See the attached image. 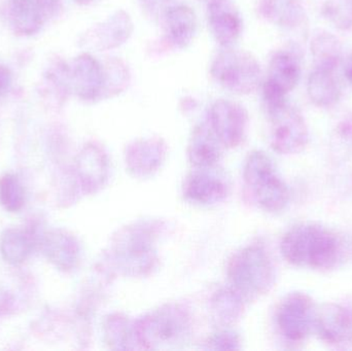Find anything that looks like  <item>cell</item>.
<instances>
[{
  "instance_id": "1",
  "label": "cell",
  "mask_w": 352,
  "mask_h": 351,
  "mask_svg": "<svg viewBox=\"0 0 352 351\" xmlns=\"http://www.w3.org/2000/svg\"><path fill=\"white\" fill-rule=\"evenodd\" d=\"M342 241L332 231L316 223L292 228L283 237L281 251L289 263L298 267L329 271L342 262Z\"/></svg>"
},
{
  "instance_id": "2",
  "label": "cell",
  "mask_w": 352,
  "mask_h": 351,
  "mask_svg": "<svg viewBox=\"0 0 352 351\" xmlns=\"http://www.w3.org/2000/svg\"><path fill=\"white\" fill-rule=\"evenodd\" d=\"M211 74L223 88L248 94L261 82V67L256 58L239 49H223L213 60Z\"/></svg>"
},
{
  "instance_id": "3",
  "label": "cell",
  "mask_w": 352,
  "mask_h": 351,
  "mask_svg": "<svg viewBox=\"0 0 352 351\" xmlns=\"http://www.w3.org/2000/svg\"><path fill=\"white\" fill-rule=\"evenodd\" d=\"M248 181L256 194L258 203L269 212L285 210L289 201L287 185L278 177L272 161L263 154L254 152L248 162Z\"/></svg>"
},
{
  "instance_id": "4",
  "label": "cell",
  "mask_w": 352,
  "mask_h": 351,
  "mask_svg": "<svg viewBox=\"0 0 352 351\" xmlns=\"http://www.w3.org/2000/svg\"><path fill=\"white\" fill-rule=\"evenodd\" d=\"M271 121V144L281 154L302 152L309 140L305 120L299 111L287 103L269 115Z\"/></svg>"
},
{
  "instance_id": "5",
  "label": "cell",
  "mask_w": 352,
  "mask_h": 351,
  "mask_svg": "<svg viewBox=\"0 0 352 351\" xmlns=\"http://www.w3.org/2000/svg\"><path fill=\"white\" fill-rule=\"evenodd\" d=\"M316 311L308 295L294 293L285 299L277 311V325L281 334L294 342L303 341L311 333Z\"/></svg>"
},
{
  "instance_id": "6",
  "label": "cell",
  "mask_w": 352,
  "mask_h": 351,
  "mask_svg": "<svg viewBox=\"0 0 352 351\" xmlns=\"http://www.w3.org/2000/svg\"><path fill=\"white\" fill-rule=\"evenodd\" d=\"M72 88L82 100L95 101L102 98L109 89L107 68L94 57L82 54L70 66Z\"/></svg>"
},
{
  "instance_id": "7",
  "label": "cell",
  "mask_w": 352,
  "mask_h": 351,
  "mask_svg": "<svg viewBox=\"0 0 352 351\" xmlns=\"http://www.w3.org/2000/svg\"><path fill=\"white\" fill-rule=\"evenodd\" d=\"M314 328L327 343L345 344L352 342V313L338 304H326L316 311Z\"/></svg>"
},
{
  "instance_id": "8",
  "label": "cell",
  "mask_w": 352,
  "mask_h": 351,
  "mask_svg": "<svg viewBox=\"0 0 352 351\" xmlns=\"http://www.w3.org/2000/svg\"><path fill=\"white\" fill-rule=\"evenodd\" d=\"M208 25L214 38L223 47L233 45L241 33V18L230 0H209Z\"/></svg>"
},
{
  "instance_id": "9",
  "label": "cell",
  "mask_w": 352,
  "mask_h": 351,
  "mask_svg": "<svg viewBox=\"0 0 352 351\" xmlns=\"http://www.w3.org/2000/svg\"><path fill=\"white\" fill-rule=\"evenodd\" d=\"M211 126L223 142L235 144L241 139L246 115L241 106L228 100H219L210 109Z\"/></svg>"
},
{
  "instance_id": "10",
  "label": "cell",
  "mask_w": 352,
  "mask_h": 351,
  "mask_svg": "<svg viewBox=\"0 0 352 351\" xmlns=\"http://www.w3.org/2000/svg\"><path fill=\"white\" fill-rule=\"evenodd\" d=\"M184 317L179 313L162 311L146 319L140 336L148 344H173L184 337Z\"/></svg>"
},
{
  "instance_id": "11",
  "label": "cell",
  "mask_w": 352,
  "mask_h": 351,
  "mask_svg": "<svg viewBox=\"0 0 352 351\" xmlns=\"http://www.w3.org/2000/svg\"><path fill=\"white\" fill-rule=\"evenodd\" d=\"M307 93L316 106L331 107L336 104L341 97V86L336 70L314 67L308 76Z\"/></svg>"
},
{
  "instance_id": "12",
  "label": "cell",
  "mask_w": 352,
  "mask_h": 351,
  "mask_svg": "<svg viewBox=\"0 0 352 351\" xmlns=\"http://www.w3.org/2000/svg\"><path fill=\"white\" fill-rule=\"evenodd\" d=\"M8 16L12 30L21 36L36 34L47 21L35 0H10Z\"/></svg>"
},
{
  "instance_id": "13",
  "label": "cell",
  "mask_w": 352,
  "mask_h": 351,
  "mask_svg": "<svg viewBox=\"0 0 352 351\" xmlns=\"http://www.w3.org/2000/svg\"><path fill=\"white\" fill-rule=\"evenodd\" d=\"M300 76L301 67L297 57L291 52L279 51L269 64L266 82L287 94L297 87Z\"/></svg>"
},
{
  "instance_id": "14",
  "label": "cell",
  "mask_w": 352,
  "mask_h": 351,
  "mask_svg": "<svg viewBox=\"0 0 352 351\" xmlns=\"http://www.w3.org/2000/svg\"><path fill=\"white\" fill-rule=\"evenodd\" d=\"M165 26L168 41L173 45L186 47L196 33V16L188 6H173L165 12Z\"/></svg>"
},
{
  "instance_id": "15",
  "label": "cell",
  "mask_w": 352,
  "mask_h": 351,
  "mask_svg": "<svg viewBox=\"0 0 352 351\" xmlns=\"http://www.w3.org/2000/svg\"><path fill=\"white\" fill-rule=\"evenodd\" d=\"M261 10L267 20L289 30L300 28L305 21L303 8L297 0H263Z\"/></svg>"
},
{
  "instance_id": "16",
  "label": "cell",
  "mask_w": 352,
  "mask_h": 351,
  "mask_svg": "<svg viewBox=\"0 0 352 351\" xmlns=\"http://www.w3.org/2000/svg\"><path fill=\"white\" fill-rule=\"evenodd\" d=\"M33 241L30 235L20 229H8L0 238V251L8 263L19 265L32 253Z\"/></svg>"
},
{
  "instance_id": "17",
  "label": "cell",
  "mask_w": 352,
  "mask_h": 351,
  "mask_svg": "<svg viewBox=\"0 0 352 351\" xmlns=\"http://www.w3.org/2000/svg\"><path fill=\"white\" fill-rule=\"evenodd\" d=\"M311 54L316 67L337 70L342 60V45L335 35L322 32L312 41Z\"/></svg>"
},
{
  "instance_id": "18",
  "label": "cell",
  "mask_w": 352,
  "mask_h": 351,
  "mask_svg": "<svg viewBox=\"0 0 352 351\" xmlns=\"http://www.w3.org/2000/svg\"><path fill=\"white\" fill-rule=\"evenodd\" d=\"M43 253L57 267H70L76 259V251L74 241L60 232L45 234L43 241Z\"/></svg>"
},
{
  "instance_id": "19",
  "label": "cell",
  "mask_w": 352,
  "mask_h": 351,
  "mask_svg": "<svg viewBox=\"0 0 352 351\" xmlns=\"http://www.w3.org/2000/svg\"><path fill=\"white\" fill-rule=\"evenodd\" d=\"M131 22L127 14L124 12H117L115 16L109 19L102 26L99 27V45L101 49H111L118 47L128 38L132 29Z\"/></svg>"
},
{
  "instance_id": "20",
  "label": "cell",
  "mask_w": 352,
  "mask_h": 351,
  "mask_svg": "<svg viewBox=\"0 0 352 351\" xmlns=\"http://www.w3.org/2000/svg\"><path fill=\"white\" fill-rule=\"evenodd\" d=\"M45 84L52 96L58 100H64L69 94L72 88L70 66L61 60L53 62L45 73Z\"/></svg>"
},
{
  "instance_id": "21",
  "label": "cell",
  "mask_w": 352,
  "mask_h": 351,
  "mask_svg": "<svg viewBox=\"0 0 352 351\" xmlns=\"http://www.w3.org/2000/svg\"><path fill=\"white\" fill-rule=\"evenodd\" d=\"M25 192L22 183L14 174L0 179V204L10 212H19L24 205Z\"/></svg>"
},
{
  "instance_id": "22",
  "label": "cell",
  "mask_w": 352,
  "mask_h": 351,
  "mask_svg": "<svg viewBox=\"0 0 352 351\" xmlns=\"http://www.w3.org/2000/svg\"><path fill=\"white\" fill-rule=\"evenodd\" d=\"M324 14L340 29L352 27V0H329L324 6Z\"/></svg>"
},
{
  "instance_id": "23",
  "label": "cell",
  "mask_w": 352,
  "mask_h": 351,
  "mask_svg": "<svg viewBox=\"0 0 352 351\" xmlns=\"http://www.w3.org/2000/svg\"><path fill=\"white\" fill-rule=\"evenodd\" d=\"M335 138L343 144L352 146V115H347L338 124L335 131Z\"/></svg>"
},
{
  "instance_id": "24",
  "label": "cell",
  "mask_w": 352,
  "mask_h": 351,
  "mask_svg": "<svg viewBox=\"0 0 352 351\" xmlns=\"http://www.w3.org/2000/svg\"><path fill=\"white\" fill-rule=\"evenodd\" d=\"M45 20L57 16L61 10V0H35Z\"/></svg>"
},
{
  "instance_id": "25",
  "label": "cell",
  "mask_w": 352,
  "mask_h": 351,
  "mask_svg": "<svg viewBox=\"0 0 352 351\" xmlns=\"http://www.w3.org/2000/svg\"><path fill=\"white\" fill-rule=\"evenodd\" d=\"M12 71L8 66L0 64V98L6 96L12 87Z\"/></svg>"
},
{
  "instance_id": "26",
  "label": "cell",
  "mask_w": 352,
  "mask_h": 351,
  "mask_svg": "<svg viewBox=\"0 0 352 351\" xmlns=\"http://www.w3.org/2000/svg\"><path fill=\"white\" fill-rule=\"evenodd\" d=\"M142 8H146L148 12L152 14H158V12H166L164 10V6L166 5L168 0H142Z\"/></svg>"
},
{
  "instance_id": "27",
  "label": "cell",
  "mask_w": 352,
  "mask_h": 351,
  "mask_svg": "<svg viewBox=\"0 0 352 351\" xmlns=\"http://www.w3.org/2000/svg\"><path fill=\"white\" fill-rule=\"evenodd\" d=\"M344 74L347 82H349V84L352 87V52L351 55L347 57L346 62H345Z\"/></svg>"
},
{
  "instance_id": "28",
  "label": "cell",
  "mask_w": 352,
  "mask_h": 351,
  "mask_svg": "<svg viewBox=\"0 0 352 351\" xmlns=\"http://www.w3.org/2000/svg\"><path fill=\"white\" fill-rule=\"evenodd\" d=\"M74 1H76V3L80 4V5H86V4L94 1V0H74Z\"/></svg>"
},
{
  "instance_id": "29",
  "label": "cell",
  "mask_w": 352,
  "mask_h": 351,
  "mask_svg": "<svg viewBox=\"0 0 352 351\" xmlns=\"http://www.w3.org/2000/svg\"><path fill=\"white\" fill-rule=\"evenodd\" d=\"M208 1H209V0H208Z\"/></svg>"
}]
</instances>
